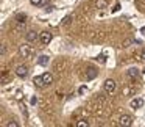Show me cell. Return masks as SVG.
I'll use <instances>...</instances> for the list:
<instances>
[{
	"label": "cell",
	"mask_w": 145,
	"mask_h": 127,
	"mask_svg": "<svg viewBox=\"0 0 145 127\" xmlns=\"http://www.w3.org/2000/svg\"><path fill=\"white\" fill-rule=\"evenodd\" d=\"M39 41H41L42 46L50 44V41H52V33H50V32H42V33H39Z\"/></svg>",
	"instance_id": "cell-1"
},
{
	"label": "cell",
	"mask_w": 145,
	"mask_h": 127,
	"mask_svg": "<svg viewBox=\"0 0 145 127\" xmlns=\"http://www.w3.org/2000/svg\"><path fill=\"white\" fill-rule=\"evenodd\" d=\"M140 33H142V35L145 36V27H142V28H140Z\"/></svg>",
	"instance_id": "cell-26"
},
{
	"label": "cell",
	"mask_w": 145,
	"mask_h": 127,
	"mask_svg": "<svg viewBox=\"0 0 145 127\" xmlns=\"http://www.w3.org/2000/svg\"><path fill=\"white\" fill-rule=\"evenodd\" d=\"M48 61H50V58H48L47 55H41V57L38 58V64H39V66H47Z\"/></svg>",
	"instance_id": "cell-9"
},
{
	"label": "cell",
	"mask_w": 145,
	"mask_h": 127,
	"mask_svg": "<svg viewBox=\"0 0 145 127\" xmlns=\"http://www.w3.org/2000/svg\"><path fill=\"white\" fill-rule=\"evenodd\" d=\"M25 17H27L25 14H17V17H16V19L19 21V22H24V19H25Z\"/></svg>",
	"instance_id": "cell-18"
},
{
	"label": "cell",
	"mask_w": 145,
	"mask_h": 127,
	"mask_svg": "<svg viewBox=\"0 0 145 127\" xmlns=\"http://www.w3.org/2000/svg\"><path fill=\"white\" fill-rule=\"evenodd\" d=\"M42 79H44L45 85H52V83H53V77H52V74H48V72L42 74Z\"/></svg>",
	"instance_id": "cell-10"
},
{
	"label": "cell",
	"mask_w": 145,
	"mask_h": 127,
	"mask_svg": "<svg viewBox=\"0 0 145 127\" xmlns=\"http://www.w3.org/2000/svg\"><path fill=\"white\" fill-rule=\"evenodd\" d=\"M140 57H142V60H145V50L142 52V55H140Z\"/></svg>",
	"instance_id": "cell-27"
},
{
	"label": "cell",
	"mask_w": 145,
	"mask_h": 127,
	"mask_svg": "<svg viewBox=\"0 0 145 127\" xmlns=\"http://www.w3.org/2000/svg\"><path fill=\"white\" fill-rule=\"evenodd\" d=\"M106 0H97L95 2V8H98V10H103V8H106Z\"/></svg>",
	"instance_id": "cell-13"
},
{
	"label": "cell",
	"mask_w": 145,
	"mask_h": 127,
	"mask_svg": "<svg viewBox=\"0 0 145 127\" xmlns=\"http://www.w3.org/2000/svg\"><path fill=\"white\" fill-rule=\"evenodd\" d=\"M84 91H86V88H84V86H81V88L78 89V93H80V94H83V93H84Z\"/></svg>",
	"instance_id": "cell-25"
},
{
	"label": "cell",
	"mask_w": 145,
	"mask_h": 127,
	"mask_svg": "<svg viewBox=\"0 0 145 127\" xmlns=\"http://www.w3.org/2000/svg\"><path fill=\"white\" fill-rule=\"evenodd\" d=\"M72 19H73L72 16H66V17L63 19V25H69V24L72 22Z\"/></svg>",
	"instance_id": "cell-15"
},
{
	"label": "cell",
	"mask_w": 145,
	"mask_h": 127,
	"mask_svg": "<svg viewBox=\"0 0 145 127\" xmlns=\"http://www.w3.org/2000/svg\"><path fill=\"white\" fill-rule=\"evenodd\" d=\"M128 75L131 77V79H137V77H139V71L136 69V67H131V69H128Z\"/></svg>",
	"instance_id": "cell-11"
},
{
	"label": "cell",
	"mask_w": 145,
	"mask_h": 127,
	"mask_svg": "<svg viewBox=\"0 0 145 127\" xmlns=\"http://www.w3.org/2000/svg\"><path fill=\"white\" fill-rule=\"evenodd\" d=\"M35 85L39 86V88L45 85V83H44V79H42V75H36V77H35Z\"/></svg>",
	"instance_id": "cell-12"
},
{
	"label": "cell",
	"mask_w": 145,
	"mask_h": 127,
	"mask_svg": "<svg viewBox=\"0 0 145 127\" xmlns=\"http://www.w3.org/2000/svg\"><path fill=\"white\" fill-rule=\"evenodd\" d=\"M16 74L20 79H25V77L28 75V67H27L25 64H19V66L16 67Z\"/></svg>",
	"instance_id": "cell-3"
},
{
	"label": "cell",
	"mask_w": 145,
	"mask_h": 127,
	"mask_svg": "<svg viewBox=\"0 0 145 127\" xmlns=\"http://www.w3.org/2000/svg\"><path fill=\"white\" fill-rule=\"evenodd\" d=\"M8 127H19V124H17L16 121H10V122H8Z\"/></svg>",
	"instance_id": "cell-19"
},
{
	"label": "cell",
	"mask_w": 145,
	"mask_h": 127,
	"mask_svg": "<svg viewBox=\"0 0 145 127\" xmlns=\"http://www.w3.org/2000/svg\"><path fill=\"white\" fill-rule=\"evenodd\" d=\"M97 60L100 61V63H105V61H106V60H105V55H103V54H101V55H98V57H97Z\"/></svg>",
	"instance_id": "cell-20"
},
{
	"label": "cell",
	"mask_w": 145,
	"mask_h": 127,
	"mask_svg": "<svg viewBox=\"0 0 145 127\" xmlns=\"http://www.w3.org/2000/svg\"><path fill=\"white\" fill-rule=\"evenodd\" d=\"M97 75H98V72L95 67H88L86 69V80H94Z\"/></svg>",
	"instance_id": "cell-6"
},
{
	"label": "cell",
	"mask_w": 145,
	"mask_h": 127,
	"mask_svg": "<svg viewBox=\"0 0 145 127\" xmlns=\"http://www.w3.org/2000/svg\"><path fill=\"white\" fill-rule=\"evenodd\" d=\"M129 105H131V108H140L142 105H144V101H142L140 97H137V99H133V101L129 102Z\"/></svg>",
	"instance_id": "cell-8"
},
{
	"label": "cell",
	"mask_w": 145,
	"mask_h": 127,
	"mask_svg": "<svg viewBox=\"0 0 145 127\" xmlns=\"http://www.w3.org/2000/svg\"><path fill=\"white\" fill-rule=\"evenodd\" d=\"M131 42H134V41H133V39H125V41H123V47H129Z\"/></svg>",
	"instance_id": "cell-17"
},
{
	"label": "cell",
	"mask_w": 145,
	"mask_h": 127,
	"mask_svg": "<svg viewBox=\"0 0 145 127\" xmlns=\"http://www.w3.org/2000/svg\"><path fill=\"white\" fill-rule=\"evenodd\" d=\"M142 72H144V74H145V69H144V71H142Z\"/></svg>",
	"instance_id": "cell-28"
},
{
	"label": "cell",
	"mask_w": 145,
	"mask_h": 127,
	"mask_svg": "<svg viewBox=\"0 0 145 127\" xmlns=\"http://www.w3.org/2000/svg\"><path fill=\"white\" fill-rule=\"evenodd\" d=\"M19 52H20V55H22L24 58H27V57H28L30 54H33V50H31V49H30V46H25V44H24V46H20Z\"/></svg>",
	"instance_id": "cell-7"
},
{
	"label": "cell",
	"mask_w": 145,
	"mask_h": 127,
	"mask_svg": "<svg viewBox=\"0 0 145 127\" xmlns=\"http://www.w3.org/2000/svg\"><path fill=\"white\" fill-rule=\"evenodd\" d=\"M103 89H105L106 93H114V89H116V82H114L112 79L105 80V83H103Z\"/></svg>",
	"instance_id": "cell-2"
},
{
	"label": "cell",
	"mask_w": 145,
	"mask_h": 127,
	"mask_svg": "<svg viewBox=\"0 0 145 127\" xmlns=\"http://www.w3.org/2000/svg\"><path fill=\"white\" fill-rule=\"evenodd\" d=\"M30 3L35 5V7H39V5H42V0H30Z\"/></svg>",
	"instance_id": "cell-16"
},
{
	"label": "cell",
	"mask_w": 145,
	"mask_h": 127,
	"mask_svg": "<svg viewBox=\"0 0 145 127\" xmlns=\"http://www.w3.org/2000/svg\"><path fill=\"white\" fill-rule=\"evenodd\" d=\"M119 10H120V5H119V3H117V5H116V7H114V8H112V13H117V11H119Z\"/></svg>",
	"instance_id": "cell-21"
},
{
	"label": "cell",
	"mask_w": 145,
	"mask_h": 127,
	"mask_svg": "<svg viewBox=\"0 0 145 127\" xmlns=\"http://www.w3.org/2000/svg\"><path fill=\"white\" fill-rule=\"evenodd\" d=\"M50 11H53V7H52V5H48V7L45 8V13H50Z\"/></svg>",
	"instance_id": "cell-22"
},
{
	"label": "cell",
	"mask_w": 145,
	"mask_h": 127,
	"mask_svg": "<svg viewBox=\"0 0 145 127\" xmlns=\"http://www.w3.org/2000/svg\"><path fill=\"white\" fill-rule=\"evenodd\" d=\"M133 124V118L129 114H122L120 116V126L122 127H129Z\"/></svg>",
	"instance_id": "cell-4"
},
{
	"label": "cell",
	"mask_w": 145,
	"mask_h": 127,
	"mask_svg": "<svg viewBox=\"0 0 145 127\" xmlns=\"http://www.w3.org/2000/svg\"><path fill=\"white\" fill-rule=\"evenodd\" d=\"M36 102H38V101H36V97H31V99H30V104H31V105H35Z\"/></svg>",
	"instance_id": "cell-24"
},
{
	"label": "cell",
	"mask_w": 145,
	"mask_h": 127,
	"mask_svg": "<svg viewBox=\"0 0 145 127\" xmlns=\"http://www.w3.org/2000/svg\"><path fill=\"white\" fill-rule=\"evenodd\" d=\"M5 52H7V47H5V46H2V49H0V54L5 55Z\"/></svg>",
	"instance_id": "cell-23"
},
{
	"label": "cell",
	"mask_w": 145,
	"mask_h": 127,
	"mask_svg": "<svg viewBox=\"0 0 145 127\" xmlns=\"http://www.w3.org/2000/svg\"><path fill=\"white\" fill-rule=\"evenodd\" d=\"M76 127H89V122H88V121H84V119H81V121L76 122Z\"/></svg>",
	"instance_id": "cell-14"
},
{
	"label": "cell",
	"mask_w": 145,
	"mask_h": 127,
	"mask_svg": "<svg viewBox=\"0 0 145 127\" xmlns=\"http://www.w3.org/2000/svg\"><path fill=\"white\" fill-rule=\"evenodd\" d=\"M25 38H27V41H28V42H35L36 39H39V33L35 32V30H30V32H27Z\"/></svg>",
	"instance_id": "cell-5"
}]
</instances>
